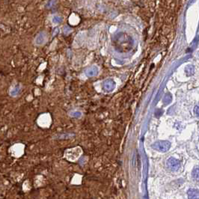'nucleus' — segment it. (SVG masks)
I'll use <instances>...</instances> for the list:
<instances>
[{"label":"nucleus","instance_id":"nucleus-1","mask_svg":"<svg viewBox=\"0 0 199 199\" xmlns=\"http://www.w3.org/2000/svg\"><path fill=\"white\" fill-rule=\"evenodd\" d=\"M112 43L115 50L120 53H130L134 46L133 37L125 32H119L115 35Z\"/></svg>","mask_w":199,"mask_h":199},{"label":"nucleus","instance_id":"nucleus-2","mask_svg":"<svg viewBox=\"0 0 199 199\" xmlns=\"http://www.w3.org/2000/svg\"><path fill=\"white\" fill-rule=\"evenodd\" d=\"M153 148L159 152H166L171 147V143L168 141H158L152 145Z\"/></svg>","mask_w":199,"mask_h":199},{"label":"nucleus","instance_id":"nucleus-3","mask_svg":"<svg viewBox=\"0 0 199 199\" xmlns=\"http://www.w3.org/2000/svg\"><path fill=\"white\" fill-rule=\"evenodd\" d=\"M167 166L170 170L175 172L177 171L180 167V162L176 158L171 157L167 161Z\"/></svg>","mask_w":199,"mask_h":199},{"label":"nucleus","instance_id":"nucleus-4","mask_svg":"<svg viewBox=\"0 0 199 199\" xmlns=\"http://www.w3.org/2000/svg\"><path fill=\"white\" fill-rule=\"evenodd\" d=\"M115 88V82L114 80L111 79H106V81L103 82V91L106 92H111L114 91Z\"/></svg>","mask_w":199,"mask_h":199},{"label":"nucleus","instance_id":"nucleus-5","mask_svg":"<svg viewBox=\"0 0 199 199\" xmlns=\"http://www.w3.org/2000/svg\"><path fill=\"white\" fill-rule=\"evenodd\" d=\"M188 198L199 199V190L195 189H191L188 191Z\"/></svg>","mask_w":199,"mask_h":199},{"label":"nucleus","instance_id":"nucleus-6","mask_svg":"<svg viewBox=\"0 0 199 199\" xmlns=\"http://www.w3.org/2000/svg\"><path fill=\"white\" fill-rule=\"evenodd\" d=\"M86 75L88 76H97L98 74V68L96 66H92L90 68H88L85 72Z\"/></svg>","mask_w":199,"mask_h":199},{"label":"nucleus","instance_id":"nucleus-7","mask_svg":"<svg viewBox=\"0 0 199 199\" xmlns=\"http://www.w3.org/2000/svg\"><path fill=\"white\" fill-rule=\"evenodd\" d=\"M193 176L195 180L199 181V167H195L193 172Z\"/></svg>","mask_w":199,"mask_h":199},{"label":"nucleus","instance_id":"nucleus-8","mask_svg":"<svg viewBox=\"0 0 199 199\" xmlns=\"http://www.w3.org/2000/svg\"><path fill=\"white\" fill-rule=\"evenodd\" d=\"M38 40H41V44H43V43H45L46 40V36L43 34V33H40V35H38V36L36 38V43L38 42Z\"/></svg>","mask_w":199,"mask_h":199},{"label":"nucleus","instance_id":"nucleus-9","mask_svg":"<svg viewBox=\"0 0 199 199\" xmlns=\"http://www.w3.org/2000/svg\"><path fill=\"white\" fill-rule=\"evenodd\" d=\"M194 73V68L193 66H188L186 68V74L187 76H190Z\"/></svg>","mask_w":199,"mask_h":199},{"label":"nucleus","instance_id":"nucleus-10","mask_svg":"<svg viewBox=\"0 0 199 199\" xmlns=\"http://www.w3.org/2000/svg\"><path fill=\"white\" fill-rule=\"evenodd\" d=\"M194 111H195V114L197 115V117L199 118V104L197 105V106L195 107Z\"/></svg>","mask_w":199,"mask_h":199}]
</instances>
